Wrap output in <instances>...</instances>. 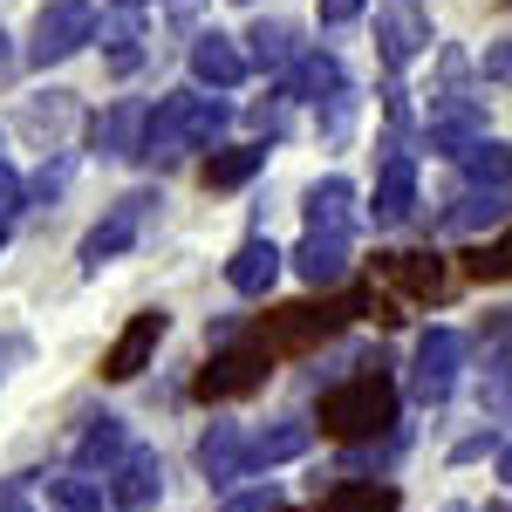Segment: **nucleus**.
Masks as SVG:
<instances>
[{"instance_id":"obj_1","label":"nucleus","mask_w":512,"mask_h":512,"mask_svg":"<svg viewBox=\"0 0 512 512\" xmlns=\"http://www.w3.org/2000/svg\"><path fill=\"white\" fill-rule=\"evenodd\" d=\"M233 123V103L226 96H198V89H171L158 110H144V137H137V158L171 164L185 151H205L219 144V130Z\"/></svg>"},{"instance_id":"obj_2","label":"nucleus","mask_w":512,"mask_h":512,"mask_svg":"<svg viewBox=\"0 0 512 512\" xmlns=\"http://www.w3.org/2000/svg\"><path fill=\"white\" fill-rule=\"evenodd\" d=\"M396 431V383L383 376V362H362V376L335 383L321 396V437H342V444H376Z\"/></svg>"},{"instance_id":"obj_3","label":"nucleus","mask_w":512,"mask_h":512,"mask_svg":"<svg viewBox=\"0 0 512 512\" xmlns=\"http://www.w3.org/2000/svg\"><path fill=\"white\" fill-rule=\"evenodd\" d=\"M369 301L362 294H335V301H294V308H274V315L260 321V349L274 355H315L328 335H342L355 315H362Z\"/></svg>"},{"instance_id":"obj_4","label":"nucleus","mask_w":512,"mask_h":512,"mask_svg":"<svg viewBox=\"0 0 512 512\" xmlns=\"http://www.w3.org/2000/svg\"><path fill=\"white\" fill-rule=\"evenodd\" d=\"M96 41V7L89 0H55V7H41L35 14V41H28V62L35 69H55V62H69Z\"/></svg>"},{"instance_id":"obj_5","label":"nucleus","mask_w":512,"mask_h":512,"mask_svg":"<svg viewBox=\"0 0 512 512\" xmlns=\"http://www.w3.org/2000/svg\"><path fill=\"white\" fill-rule=\"evenodd\" d=\"M458 369H465V335L458 328H424L417 355H410V396L424 410H437L444 396L458 390Z\"/></svg>"},{"instance_id":"obj_6","label":"nucleus","mask_w":512,"mask_h":512,"mask_svg":"<svg viewBox=\"0 0 512 512\" xmlns=\"http://www.w3.org/2000/svg\"><path fill=\"white\" fill-rule=\"evenodd\" d=\"M158 198L151 192H130V198H117L89 233H82V246H76V260H82V274H103L110 260H123L130 246H137V233H144V212H151Z\"/></svg>"},{"instance_id":"obj_7","label":"nucleus","mask_w":512,"mask_h":512,"mask_svg":"<svg viewBox=\"0 0 512 512\" xmlns=\"http://www.w3.org/2000/svg\"><path fill=\"white\" fill-rule=\"evenodd\" d=\"M267 376H274V355L260 349V342H233V349H219L205 369H198L192 390L205 396V403H233V396L267 390Z\"/></svg>"},{"instance_id":"obj_8","label":"nucleus","mask_w":512,"mask_h":512,"mask_svg":"<svg viewBox=\"0 0 512 512\" xmlns=\"http://www.w3.org/2000/svg\"><path fill=\"white\" fill-rule=\"evenodd\" d=\"M103 492H110V506H117V512H151V506H158V492H164V465H158V451L130 444L117 465L103 472Z\"/></svg>"},{"instance_id":"obj_9","label":"nucleus","mask_w":512,"mask_h":512,"mask_svg":"<svg viewBox=\"0 0 512 512\" xmlns=\"http://www.w3.org/2000/svg\"><path fill=\"white\" fill-rule=\"evenodd\" d=\"M376 48H383V69H410L431 48V14L417 0H390L376 14Z\"/></svg>"},{"instance_id":"obj_10","label":"nucleus","mask_w":512,"mask_h":512,"mask_svg":"<svg viewBox=\"0 0 512 512\" xmlns=\"http://www.w3.org/2000/svg\"><path fill=\"white\" fill-rule=\"evenodd\" d=\"M164 328H171V315H164V308L130 315V328H123L117 342H110V355H103V376H110V383L144 376V369H151V355H158V342H164Z\"/></svg>"},{"instance_id":"obj_11","label":"nucleus","mask_w":512,"mask_h":512,"mask_svg":"<svg viewBox=\"0 0 512 512\" xmlns=\"http://www.w3.org/2000/svg\"><path fill=\"white\" fill-rule=\"evenodd\" d=\"M417 212V158L410 151H390L383 171H376V205H369V219L376 226H403Z\"/></svg>"},{"instance_id":"obj_12","label":"nucleus","mask_w":512,"mask_h":512,"mask_svg":"<svg viewBox=\"0 0 512 512\" xmlns=\"http://www.w3.org/2000/svg\"><path fill=\"white\" fill-rule=\"evenodd\" d=\"M424 137H431V151H437V158H465L472 144H485V117H478V103L451 96V103H437V110H431Z\"/></svg>"},{"instance_id":"obj_13","label":"nucleus","mask_w":512,"mask_h":512,"mask_svg":"<svg viewBox=\"0 0 512 512\" xmlns=\"http://www.w3.org/2000/svg\"><path fill=\"white\" fill-rule=\"evenodd\" d=\"M192 76L212 89V96H226V89H239L246 82V55H239L233 35H219V28H205V35L192 41Z\"/></svg>"},{"instance_id":"obj_14","label":"nucleus","mask_w":512,"mask_h":512,"mask_svg":"<svg viewBox=\"0 0 512 512\" xmlns=\"http://www.w3.org/2000/svg\"><path fill=\"white\" fill-rule=\"evenodd\" d=\"M287 267L308 280V287H342V280H349V239L342 233H308L287 253Z\"/></svg>"},{"instance_id":"obj_15","label":"nucleus","mask_w":512,"mask_h":512,"mask_svg":"<svg viewBox=\"0 0 512 512\" xmlns=\"http://www.w3.org/2000/svg\"><path fill=\"white\" fill-rule=\"evenodd\" d=\"M335 89H349V76H342V62H335L328 48H321V55L301 48L294 69L280 76V96H287V103H321V96H335Z\"/></svg>"},{"instance_id":"obj_16","label":"nucleus","mask_w":512,"mask_h":512,"mask_svg":"<svg viewBox=\"0 0 512 512\" xmlns=\"http://www.w3.org/2000/svg\"><path fill=\"white\" fill-rule=\"evenodd\" d=\"M376 274L390 280L403 301H437V294H444V260H437V253H383Z\"/></svg>"},{"instance_id":"obj_17","label":"nucleus","mask_w":512,"mask_h":512,"mask_svg":"<svg viewBox=\"0 0 512 512\" xmlns=\"http://www.w3.org/2000/svg\"><path fill=\"white\" fill-rule=\"evenodd\" d=\"M308 444H315V424L280 417V424H267V431L246 437V472H274V465H287V458H301Z\"/></svg>"},{"instance_id":"obj_18","label":"nucleus","mask_w":512,"mask_h":512,"mask_svg":"<svg viewBox=\"0 0 512 512\" xmlns=\"http://www.w3.org/2000/svg\"><path fill=\"white\" fill-rule=\"evenodd\" d=\"M280 267H287V253H280L267 233H253L233 260H226V280H233V294H267L280 280Z\"/></svg>"},{"instance_id":"obj_19","label":"nucleus","mask_w":512,"mask_h":512,"mask_svg":"<svg viewBox=\"0 0 512 512\" xmlns=\"http://www.w3.org/2000/svg\"><path fill=\"white\" fill-rule=\"evenodd\" d=\"M253 48H239V55H246V69H267V76H287V69H294V55H301V28H294V21H253Z\"/></svg>"},{"instance_id":"obj_20","label":"nucleus","mask_w":512,"mask_h":512,"mask_svg":"<svg viewBox=\"0 0 512 512\" xmlns=\"http://www.w3.org/2000/svg\"><path fill=\"white\" fill-rule=\"evenodd\" d=\"M198 472L212 478V485L246 478V437H239V424H212V431L198 437Z\"/></svg>"},{"instance_id":"obj_21","label":"nucleus","mask_w":512,"mask_h":512,"mask_svg":"<svg viewBox=\"0 0 512 512\" xmlns=\"http://www.w3.org/2000/svg\"><path fill=\"white\" fill-rule=\"evenodd\" d=\"M349 226H355V185L349 178L308 185V233H342L349 239Z\"/></svg>"},{"instance_id":"obj_22","label":"nucleus","mask_w":512,"mask_h":512,"mask_svg":"<svg viewBox=\"0 0 512 512\" xmlns=\"http://www.w3.org/2000/svg\"><path fill=\"white\" fill-rule=\"evenodd\" d=\"M137 137H144V103H110L103 117L89 123V144L103 158H137Z\"/></svg>"},{"instance_id":"obj_23","label":"nucleus","mask_w":512,"mask_h":512,"mask_svg":"<svg viewBox=\"0 0 512 512\" xmlns=\"http://www.w3.org/2000/svg\"><path fill=\"white\" fill-rule=\"evenodd\" d=\"M123 451H130V431H123V417H96V424L76 437V472H110Z\"/></svg>"},{"instance_id":"obj_24","label":"nucleus","mask_w":512,"mask_h":512,"mask_svg":"<svg viewBox=\"0 0 512 512\" xmlns=\"http://www.w3.org/2000/svg\"><path fill=\"white\" fill-rule=\"evenodd\" d=\"M260 164H267V144H226V151H212V158H205L198 178H205V192H233V185H246Z\"/></svg>"},{"instance_id":"obj_25","label":"nucleus","mask_w":512,"mask_h":512,"mask_svg":"<svg viewBox=\"0 0 512 512\" xmlns=\"http://www.w3.org/2000/svg\"><path fill=\"white\" fill-rule=\"evenodd\" d=\"M48 506L55 512H110V492H103L96 472H62V478H48Z\"/></svg>"},{"instance_id":"obj_26","label":"nucleus","mask_w":512,"mask_h":512,"mask_svg":"<svg viewBox=\"0 0 512 512\" xmlns=\"http://www.w3.org/2000/svg\"><path fill=\"white\" fill-rule=\"evenodd\" d=\"M321 512H396V485H376V478H349V485H335Z\"/></svg>"},{"instance_id":"obj_27","label":"nucleus","mask_w":512,"mask_h":512,"mask_svg":"<svg viewBox=\"0 0 512 512\" xmlns=\"http://www.w3.org/2000/svg\"><path fill=\"white\" fill-rule=\"evenodd\" d=\"M96 35H103V48H110V69H117V76H130V69H137V62H144V48H137V21H130V14H110V21H96Z\"/></svg>"},{"instance_id":"obj_28","label":"nucleus","mask_w":512,"mask_h":512,"mask_svg":"<svg viewBox=\"0 0 512 512\" xmlns=\"http://www.w3.org/2000/svg\"><path fill=\"white\" fill-rule=\"evenodd\" d=\"M506 219V185H478V192L458 198V212L444 219V226H458V233H472V226H499Z\"/></svg>"},{"instance_id":"obj_29","label":"nucleus","mask_w":512,"mask_h":512,"mask_svg":"<svg viewBox=\"0 0 512 512\" xmlns=\"http://www.w3.org/2000/svg\"><path fill=\"white\" fill-rule=\"evenodd\" d=\"M465 171L478 185H506V144H472L465 151Z\"/></svg>"},{"instance_id":"obj_30","label":"nucleus","mask_w":512,"mask_h":512,"mask_svg":"<svg viewBox=\"0 0 512 512\" xmlns=\"http://www.w3.org/2000/svg\"><path fill=\"white\" fill-rule=\"evenodd\" d=\"M465 274L472 280H506V239L492 233L485 246H472V253H465Z\"/></svg>"},{"instance_id":"obj_31","label":"nucleus","mask_w":512,"mask_h":512,"mask_svg":"<svg viewBox=\"0 0 512 512\" xmlns=\"http://www.w3.org/2000/svg\"><path fill=\"white\" fill-rule=\"evenodd\" d=\"M69 171H76V164H69V158L41 164L35 178H28V185H21V198H41V205H48V198H62V185H69Z\"/></svg>"},{"instance_id":"obj_32","label":"nucleus","mask_w":512,"mask_h":512,"mask_svg":"<svg viewBox=\"0 0 512 512\" xmlns=\"http://www.w3.org/2000/svg\"><path fill=\"white\" fill-rule=\"evenodd\" d=\"M485 403H492V424H506V349H492V369H485Z\"/></svg>"},{"instance_id":"obj_33","label":"nucleus","mask_w":512,"mask_h":512,"mask_svg":"<svg viewBox=\"0 0 512 512\" xmlns=\"http://www.w3.org/2000/svg\"><path fill=\"white\" fill-rule=\"evenodd\" d=\"M219 512H280V492H274V478L267 485H253V492H233Z\"/></svg>"},{"instance_id":"obj_34","label":"nucleus","mask_w":512,"mask_h":512,"mask_svg":"<svg viewBox=\"0 0 512 512\" xmlns=\"http://www.w3.org/2000/svg\"><path fill=\"white\" fill-rule=\"evenodd\" d=\"M21 205H28V198H21V171H14V164L0 158V219H14Z\"/></svg>"},{"instance_id":"obj_35","label":"nucleus","mask_w":512,"mask_h":512,"mask_svg":"<svg viewBox=\"0 0 512 512\" xmlns=\"http://www.w3.org/2000/svg\"><path fill=\"white\" fill-rule=\"evenodd\" d=\"M48 96H55V89H48ZM62 117H69V96H55V103H35V110H28V123H35V130H55Z\"/></svg>"},{"instance_id":"obj_36","label":"nucleus","mask_w":512,"mask_h":512,"mask_svg":"<svg viewBox=\"0 0 512 512\" xmlns=\"http://www.w3.org/2000/svg\"><path fill=\"white\" fill-rule=\"evenodd\" d=\"M355 14H362V0H321V21H328V28H342Z\"/></svg>"},{"instance_id":"obj_37","label":"nucleus","mask_w":512,"mask_h":512,"mask_svg":"<svg viewBox=\"0 0 512 512\" xmlns=\"http://www.w3.org/2000/svg\"><path fill=\"white\" fill-rule=\"evenodd\" d=\"M14 362H28V342H21V335H7V342H0V383L14 376Z\"/></svg>"},{"instance_id":"obj_38","label":"nucleus","mask_w":512,"mask_h":512,"mask_svg":"<svg viewBox=\"0 0 512 512\" xmlns=\"http://www.w3.org/2000/svg\"><path fill=\"white\" fill-rule=\"evenodd\" d=\"M506 69H512L506 41H492V48H485V76H492V82H506Z\"/></svg>"},{"instance_id":"obj_39","label":"nucleus","mask_w":512,"mask_h":512,"mask_svg":"<svg viewBox=\"0 0 512 512\" xmlns=\"http://www.w3.org/2000/svg\"><path fill=\"white\" fill-rule=\"evenodd\" d=\"M0 512H28V499H21L14 485H0Z\"/></svg>"},{"instance_id":"obj_40","label":"nucleus","mask_w":512,"mask_h":512,"mask_svg":"<svg viewBox=\"0 0 512 512\" xmlns=\"http://www.w3.org/2000/svg\"><path fill=\"white\" fill-rule=\"evenodd\" d=\"M7 69H14V48H7V35H0V76H7Z\"/></svg>"},{"instance_id":"obj_41","label":"nucleus","mask_w":512,"mask_h":512,"mask_svg":"<svg viewBox=\"0 0 512 512\" xmlns=\"http://www.w3.org/2000/svg\"><path fill=\"white\" fill-rule=\"evenodd\" d=\"M117 7H123V14H137V7H151V0H117Z\"/></svg>"},{"instance_id":"obj_42","label":"nucleus","mask_w":512,"mask_h":512,"mask_svg":"<svg viewBox=\"0 0 512 512\" xmlns=\"http://www.w3.org/2000/svg\"><path fill=\"white\" fill-rule=\"evenodd\" d=\"M0 253H7V219H0Z\"/></svg>"}]
</instances>
